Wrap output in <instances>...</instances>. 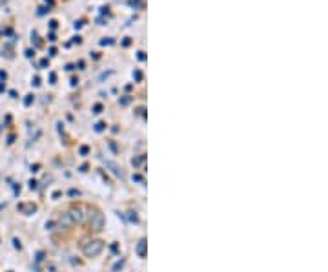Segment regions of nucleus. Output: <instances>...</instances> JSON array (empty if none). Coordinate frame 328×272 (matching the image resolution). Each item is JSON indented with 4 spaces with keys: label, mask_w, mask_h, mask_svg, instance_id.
Returning <instances> with one entry per match:
<instances>
[{
    "label": "nucleus",
    "mask_w": 328,
    "mask_h": 272,
    "mask_svg": "<svg viewBox=\"0 0 328 272\" xmlns=\"http://www.w3.org/2000/svg\"><path fill=\"white\" fill-rule=\"evenodd\" d=\"M133 79H135V80H142V73H141V71H133Z\"/></svg>",
    "instance_id": "obj_11"
},
{
    "label": "nucleus",
    "mask_w": 328,
    "mask_h": 272,
    "mask_svg": "<svg viewBox=\"0 0 328 272\" xmlns=\"http://www.w3.org/2000/svg\"><path fill=\"white\" fill-rule=\"evenodd\" d=\"M104 128H106V124H104V122H97V124H95V130H97V131H102Z\"/></svg>",
    "instance_id": "obj_9"
},
{
    "label": "nucleus",
    "mask_w": 328,
    "mask_h": 272,
    "mask_svg": "<svg viewBox=\"0 0 328 272\" xmlns=\"http://www.w3.org/2000/svg\"><path fill=\"white\" fill-rule=\"evenodd\" d=\"M49 26H51V29H55L57 28V20H51V22H49Z\"/></svg>",
    "instance_id": "obj_22"
},
{
    "label": "nucleus",
    "mask_w": 328,
    "mask_h": 272,
    "mask_svg": "<svg viewBox=\"0 0 328 272\" xmlns=\"http://www.w3.org/2000/svg\"><path fill=\"white\" fill-rule=\"evenodd\" d=\"M119 103H121L122 106H126V104L130 103V97H124V99H121V101H119Z\"/></svg>",
    "instance_id": "obj_14"
},
{
    "label": "nucleus",
    "mask_w": 328,
    "mask_h": 272,
    "mask_svg": "<svg viewBox=\"0 0 328 272\" xmlns=\"http://www.w3.org/2000/svg\"><path fill=\"white\" fill-rule=\"evenodd\" d=\"M59 223H61L62 229H68V226H70L71 223H73V219H71V216H70V212L62 214V217H61V221H59Z\"/></svg>",
    "instance_id": "obj_4"
},
{
    "label": "nucleus",
    "mask_w": 328,
    "mask_h": 272,
    "mask_svg": "<svg viewBox=\"0 0 328 272\" xmlns=\"http://www.w3.org/2000/svg\"><path fill=\"white\" fill-rule=\"evenodd\" d=\"M133 181H139V183H141L142 177H141V175H133Z\"/></svg>",
    "instance_id": "obj_20"
},
{
    "label": "nucleus",
    "mask_w": 328,
    "mask_h": 272,
    "mask_svg": "<svg viewBox=\"0 0 328 272\" xmlns=\"http://www.w3.org/2000/svg\"><path fill=\"white\" fill-rule=\"evenodd\" d=\"M79 152H80V155H88L89 154V148H88V146H80Z\"/></svg>",
    "instance_id": "obj_10"
},
{
    "label": "nucleus",
    "mask_w": 328,
    "mask_h": 272,
    "mask_svg": "<svg viewBox=\"0 0 328 272\" xmlns=\"http://www.w3.org/2000/svg\"><path fill=\"white\" fill-rule=\"evenodd\" d=\"M49 80H51V84L57 80V75H55V73H53V71H51V73H49Z\"/></svg>",
    "instance_id": "obj_17"
},
{
    "label": "nucleus",
    "mask_w": 328,
    "mask_h": 272,
    "mask_svg": "<svg viewBox=\"0 0 328 272\" xmlns=\"http://www.w3.org/2000/svg\"><path fill=\"white\" fill-rule=\"evenodd\" d=\"M106 166H110V168L113 170V174L117 175V177H122V172H121V170H119L117 164H113V163H110V161H108V163H106Z\"/></svg>",
    "instance_id": "obj_7"
},
{
    "label": "nucleus",
    "mask_w": 328,
    "mask_h": 272,
    "mask_svg": "<svg viewBox=\"0 0 328 272\" xmlns=\"http://www.w3.org/2000/svg\"><path fill=\"white\" fill-rule=\"evenodd\" d=\"M102 112V104H95L93 106V113H100Z\"/></svg>",
    "instance_id": "obj_12"
},
{
    "label": "nucleus",
    "mask_w": 328,
    "mask_h": 272,
    "mask_svg": "<svg viewBox=\"0 0 328 272\" xmlns=\"http://www.w3.org/2000/svg\"><path fill=\"white\" fill-rule=\"evenodd\" d=\"M40 84V79H38V77H35V79H33V86H38Z\"/></svg>",
    "instance_id": "obj_18"
},
{
    "label": "nucleus",
    "mask_w": 328,
    "mask_h": 272,
    "mask_svg": "<svg viewBox=\"0 0 328 272\" xmlns=\"http://www.w3.org/2000/svg\"><path fill=\"white\" fill-rule=\"evenodd\" d=\"M31 103H33V95H26V99H24V104H26V106H31Z\"/></svg>",
    "instance_id": "obj_8"
},
{
    "label": "nucleus",
    "mask_w": 328,
    "mask_h": 272,
    "mask_svg": "<svg viewBox=\"0 0 328 272\" xmlns=\"http://www.w3.org/2000/svg\"><path fill=\"white\" fill-rule=\"evenodd\" d=\"M139 61H146V55H144V52H139Z\"/></svg>",
    "instance_id": "obj_16"
},
{
    "label": "nucleus",
    "mask_w": 328,
    "mask_h": 272,
    "mask_svg": "<svg viewBox=\"0 0 328 272\" xmlns=\"http://www.w3.org/2000/svg\"><path fill=\"white\" fill-rule=\"evenodd\" d=\"M89 226L93 230H100L104 226V216L100 212H93L91 214V219H89Z\"/></svg>",
    "instance_id": "obj_2"
},
{
    "label": "nucleus",
    "mask_w": 328,
    "mask_h": 272,
    "mask_svg": "<svg viewBox=\"0 0 328 272\" xmlns=\"http://www.w3.org/2000/svg\"><path fill=\"white\" fill-rule=\"evenodd\" d=\"M70 216H71V219H73V223H80L82 221V214H80V210L79 208H73V210H70Z\"/></svg>",
    "instance_id": "obj_5"
},
{
    "label": "nucleus",
    "mask_w": 328,
    "mask_h": 272,
    "mask_svg": "<svg viewBox=\"0 0 328 272\" xmlns=\"http://www.w3.org/2000/svg\"><path fill=\"white\" fill-rule=\"evenodd\" d=\"M104 249V243L100 240H95V241H88L84 245V256L86 258H95L98 254L102 252Z\"/></svg>",
    "instance_id": "obj_1"
},
{
    "label": "nucleus",
    "mask_w": 328,
    "mask_h": 272,
    "mask_svg": "<svg viewBox=\"0 0 328 272\" xmlns=\"http://www.w3.org/2000/svg\"><path fill=\"white\" fill-rule=\"evenodd\" d=\"M47 38H49V40H51V42H55V40H57V38H55V35H53V33H49V37H47Z\"/></svg>",
    "instance_id": "obj_21"
},
{
    "label": "nucleus",
    "mask_w": 328,
    "mask_h": 272,
    "mask_svg": "<svg viewBox=\"0 0 328 272\" xmlns=\"http://www.w3.org/2000/svg\"><path fill=\"white\" fill-rule=\"evenodd\" d=\"M19 212H22V214H26V216H31V214L37 212V205H33V203H20Z\"/></svg>",
    "instance_id": "obj_3"
},
{
    "label": "nucleus",
    "mask_w": 328,
    "mask_h": 272,
    "mask_svg": "<svg viewBox=\"0 0 328 272\" xmlns=\"http://www.w3.org/2000/svg\"><path fill=\"white\" fill-rule=\"evenodd\" d=\"M46 66H49V61H47V59H42V61H40V68H46Z\"/></svg>",
    "instance_id": "obj_15"
},
{
    "label": "nucleus",
    "mask_w": 328,
    "mask_h": 272,
    "mask_svg": "<svg viewBox=\"0 0 328 272\" xmlns=\"http://www.w3.org/2000/svg\"><path fill=\"white\" fill-rule=\"evenodd\" d=\"M4 89H6V86L2 84V82H0V92H4Z\"/></svg>",
    "instance_id": "obj_23"
},
{
    "label": "nucleus",
    "mask_w": 328,
    "mask_h": 272,
    "mask_svg": "<svg viewBox=\"0 0 328 272\" xmlns=\"http://www.w3.org/2000/svg\"><path fill=\"white\" fill-rule=\"evenodd\" d=\"M137 254H139L141 258H144L146 256V240L139 241V245H137Z\"/></svg>",
    "instance_id": "obj_6"
},
{
    "label": "nucleus",
    "mask_w": 328,
    "mask_h": 272,
    "mask_svg": "<svg viewBox=\"0 0 328 272\" xmlns=\"http://www.w3.org/2000/svg\"><path fill=\"white\" fill-rule=\"evenodd\" d=\"M121 267H122V261H119L117 265H115V267H113V270H119V268H121Z\"/></svg>",
    "instance_id": "obj_19"
},
{
    "label": "nucleus",
    "mask_w": 328,
    "mask_h": 272,
    "mask_svg": "<svg viewBox=\"0 0 328 272\" xmlns=\"http://www.w3.org/2000/svg\"><path fill=\"white\" fill-rule=\"evenodd\" d=\"M100 44H102V46H106V44H108V46H110V44H113V40H112V38H102V40H100Z\"/></svg>",
    "instance_id": "obj_13"
}]
</instances>
